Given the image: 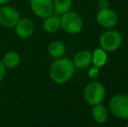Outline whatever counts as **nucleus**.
<instances>
[{"label": "nucleus", "mask_w": 128, "mask_h": 127, "mask_svg": "<svg viewBox=\"0 0 128 127\" xmlns=\"http://www.w3.org/2000/svg\"><path fill=\"white\" fill-rule=\"evenodd\" d=\"M75 66L72 60L66 58H56L49 70L50 78L58 85H64L72 79L75 73Z\"/></svg>", "instance_id": "f257e3e1"}, {"label": "nucleus", "mask_w": 128, "mask_h": 127, "mask_svg": "<svg viewBox=\"0 0 128 127\" xmlns=\"http://www.w3.org/2000/svg\"><path fill=\"white\" fill-rule=\"evenodd\" d=\"M84 99L88 105H96L102 104L106 98V92L103 84L93 81L86 85L84 89Z\"/></svg>", "instance_id": "f03ea898"}, {"label": "nucleus", "mask_w": 128, "mask_h": 127, "mask_svg": "<svg viewBox=\"0 0 128 127\" xmlns=\"http://www.w3.org/2000/svg\"><path fill=\"white\" fill-rule=\"evenodd\" d=\"M61 29L68 34H78L83 29V19L75 11H69L62 14L60 17Z\"/></svg>", "instance_id": "7ed1b4c3"}, {"label": "nucleus", "mask_w": 128, "mask_h": 127, "mask_svg": "<svg viewBox=\"0 0 128 127\" xmlns=\"http://www.w3.org/2000/svg\"><path fill=\"white\" fill-rule=\"evenodd\" d=\"M109 109L117 119L128 120V95L122 93L114 95L110 100Z\"/></svg>", "instance_id": "20e7f679"}, {"label": "nucleus", "mask_w": 128, "mask_h": 127, "mask_svg": "<svg viewBox=\"0 0 128 127\" xmlns=\"http://www.w3.org/2000/svg\"><path fill=\"white\" fill-rule=\"evenodd\" d=\"M123 37L120 32L115 30L104 31L100 37V47L106 52H114L120 48Z\"/></svg>", "instance_id": "39448f33"}, {"label": "nucleus", "mask_w": 128, "mask_h": 127, "mask_svg": "<svg viewBox=\"0 0 128 127\" xmlns=\"http://www.w3.org/2000/svg\"><path fill=\"white\" fill-rule=\"evenodd\" d=\"M19 19L20 14L15 7L2 5L0 8V25L5 28H14Z\"/></svg>", "instance_id": "423d86ee"}, {"label": "nucleus", "mask_w": 128, "mask_h": 127, "mask_svg": "<svg viewBox=\"0 0 128 127\" xmlns=\"http://www.w3.org/2000/svg\"><path fill=\"white\" fill-rule=\"evenodd\" d=\"M96 20L103 28L111 29L118 24V16L117 12L110 9V7L106 9H100V10L97 12Z\"/></svg>", "instance_id": "0eeeda50"}, {"label": "nucleus", "mask_w": 128, "mask_h": 127, "mask_svg": "<svg viewBox=\"0 0 128 127\" xmlns=\"http://www.w3.org/2000/svg\"><path fill=\"white\" fill-rule=\"evenodd\" d=\"M30 7L32 12L39 18H44L53 14L52 0H30Z\"/></svg>", "instance_id": "6e6552de"}, {"label": "nucleus", "mask_w": 128, "mask_h": 127, "mask_svg": "<svg viewBox=\"0 0 128 127\" xmlns=\"http://www.w3.org/2000/svg\"><path fill=\"white\" fill-rule=\"evenodd\" d=\"M14 28H15L16 34L22 39L30 38V37H32L35 31L34 23L27 17H23V18L20 17Z\"/></svg>", "instance_id": "1a4fd4ad"}, {"label": "nucleus", "mask_w": 128, "mask_h": 127, "mask_svg": "<svg viewBox=\"0 0 128 127\" xmlns=\"http://www.w3.org/2000/svg\"><path fill=\"white\" fill-rule=\"evenodd\" d=\"M74 66L79 69H86L92 64V52L87 50L79 51L75 54L72 60Z\"/></svg>", "instance_id": "9d476101"}, {"label": "nucleus", "mask_w": 128, "mask_h": 127, "mask_svg": "<svg viewBox=\"0 0 128 127\" xmlns=\"http://www.w3.org/2000/svg\"><path fill=\"white\" fill-rule=\"evenodd\" d=\"M43 19V29L47 33H55L61 28L60 17L58 16L52 14Z\"/></svg>", "instance_id": "9b49d317"}, {"label": "nucleus", "mask_w": 128, "mask_h": 127, "mask_svg": "<svg viewBox=\"0 0 128 127\" xmlns=\"http://www.w3.org/2000/svg\"><path fill=\"white\" fill-rule=\"evenodd\" d=\"M92 116L93 120L98 124H104L108 120L109 112L104 105L102 104L93 105L92 109Z\"/></svg>", "instance_id": "f8f14e48"}, {"label": "nucleus", "mask_w": 128, "mask_h": 127, "mask_svg": "<svg viewBox=\"0 0 128 127\" xmlns=\"http://www.w3.org/2000/svg\"><path fill=\"white\" fill-rule=\"evenodd\" d=\"M2 62L6 69H14L20 64L21 57L16 51H10L4 55L3 58H2Z\"/></svg>", "instance_id": "ddd939ff"}, {"label": "nucleus", "mask_w": 128, "mask_h": 127, "mask_svg": "<svg viewBox=\"0 0 128 127\" xmlns=\"http://www.w3.org/2000/svg\"><path fill=\"white\" fill-rule=\"evenodd\" d=\"M66 48L64 44L58 40H55L51 42L47 48L49 55L52 58H53L54 59L64 57V54H66Z\"/></svg>", "instance_id": "4468645a"}, {"label": "nucleus", "mask_w": 128, "mask_h": 127, "mask_svg": "<svg viewBox=\"0 0 128 127\" xmlns=\"http://www.w3.org/2000/svg\"><path fill=\"white\" fill-rule=\"evenodd\" d=\"M107 52L101 47L95 49L92 53V64L97 67L101 68L104 66L107 63Z\"/></svg>", "instance_id": "2eb2a0df"}, {"label": "nucleus", "mask_w": 128, "mask_h": 127, "mask_svg": "<svg viewBox=\"0 0 128 127\" xmlns=\"http://www.w3.org/2000/svg\"><path fill=\"white\" fill-rule=\"evenodd\" d=\"M54 11L59 15L71 10L72 6V0H52Z\"/></svg>", "instance_id": "dca6fc26"}, {"label": "nucleus", "mask_w": 128, "mask_h": 127, "mask_svg": "<svg viewBox=\"0 0 128 127\" xmlns=\"http://www.w3.org/2000/svg\"><path fill=\"white\" fill-rule=\"evenodd\" d=\"M100 75V68L97 66L93 65L92 67H91L88 71V76L91 78H96Z\"/></svg>", "instance_id": "f3484780"}, {"label": "nucleus", "mask_w": 128, "mask_h": 127, "mask_svg": "<svg viewBox=\"0 0 128 127\" xmlns=\"http://www.w3.org/2000/svg\"><path fill=\"white\" fill-rule=\"evenodd\" d=\"M5 74H6V68L4 65L2 60H0V83L4 80Z\"/></svg>", "instance_id": "a211bd4d"}, {"label": "nucleus", "mask_w": 128, "mask_h": 127, "mask_svg": "<svg viewBox=\"0 0 128 127\" xmlns=\"http://www.w3.org/2000/svg\"><path fill=\"white\" fill-rule=\"evenodd\" d=\"M98 6L100 9H106L110 7V3L108 0H98Z\"/></svg>", "instance_id": "6ab92c4d"}, {"label": "nucleus", "mask_w": 128, "mask_h": 127, "mask_svg": "<svg viewBox=\"0 0 128 127\" xmlns=\"http://www.w3.org/2000/svg\"><path fill=\"white\" fill-rule=\"evenodd\" d=\"M12 0H0V5H5L8 4Z\"/></svg>", "instance_id": "aec40b11"}, {"label": "nucleus", "mask_w": 128, "mask_h": 127, "mask_svg": "<svg viewBox=\"0 0 128 127\" xmlns=\"http://www.w3.org/2000/svg\"><path fill=\"white\" fill-rule=\"evenodd\" d=\"M127 85H128V77H127Z\"/></svg>", "instance_id": "412c9836"}, {"label": "nucleus", "mask_w": 128, "mask_h": 127, "mask_svg": "<svg viewBox=\"0 0 128 127\" xmlns=\"http://www.w3.org/2000/svg\"><path fill=\"white\" fill-rule=\"evenodd\" d=\"M126 126L128 127V123H127V124H126Z\"/></svg>", "instance_id": "4be33fe9"}]
</instances>
